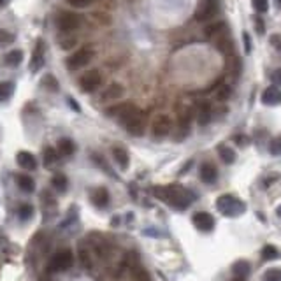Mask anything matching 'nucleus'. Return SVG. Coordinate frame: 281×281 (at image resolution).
<instances>
[{
	"label": "nucleus",
	"instance_id": "f257e3e1",
	"mask_svg": "<svg viewBox=\"0 0 281 281\" xmlns=\"http://www.w3.org/2000/svg\"><path fill=\"white\" fill-rule=\"evenodd\" d=\"M153 193H155L156 199L167 202L171 204L174 209L185 211L195 200V195H193L190 190L177 187V185H169V187H155L153 188Z\"/></svg>",
	"mask_w": 281,
	"mask_h": 281
},
{
	"label": "nucleus",
	"instance_id": "f03ea898",
	"mask_svg": "<svg viewBox=\"0 0 281 281\" xmlns=\"http://www.w3.org/2000/svg\"><path fill=\"white\" fill-rule=\"evenodd\" d=\"M216 208L218 211L223 214V216H239L246 211V204L237 197L230 195V193H225V195H220L216 199Z\"/></svg>",
	"mask_w": 281,
	"mask_h": 281
},
{
	"label": "nucleus",
	"instance_id": "7ed1b4c3",
	"mask_svg": "<svg viewBox=\"0 0 281 281\" xmlns=\"http://www.w3.org/2000/svg\"><path fill=\"white\" fill-rule=\"evenodd\" d=\"M92 58H93V48L83 46L67 58V67L70 70H79L85 67V65H88L90 62H92Z\"/></svg>",
	"mask_w": 281,
	"mask_h": 281
},
{
	"label": "nucleus",
	"instance_id": "20e7f679",
	"mask_svg": "<svg viewBox=\"0 0 281 281\" xmlns=\"http://www.w3.org/2000/svg\"><path fill=\"white\" fill-rule=\"evenodd\" d=\"M74 264V257H72V251L70 250H62L58 253H55L49 260V271L53 272H62V271H67L72 267Z\"/></svg>",
	"mask_w": 281,
	"mask_h": 281
},
{
	"label": "nucleus",
	"instance_id": "39448f33",
	"mask_svg": "<svg viewBox=\"0 0 281 281\" xmlns=\"http://www.w3.org/2000/svg\"><path fill=\"white\" fill-rule=\"evenodd\" d=\"M172 130V119L167 114H158L151 122V134L155 139H164L171 134Z\"/></svg>",
	"mask_w": 281,
	"mask_h": 281
},
{
	"label": "nucleus",
	"instance_id": "423d86ee",
	"mask_svg": "<svg viewBox=\"0 0 281 281\" xmlns=\"http://www.w3.org/2000/svg\"><path fill=\"white\" fill-rule=\"evenodd\" d=\"M218 12H220L218 0H204L199 6V9L195 11V19L197 22H208V19L216 18Z\"/></svg>",
	"mask_w": 281,
	"mask_h": 281
},
{
	"label": "nucleus",
	"instance_id": "0eeeda50",
	"mask_svg": "<svg viewBox=\"0 0 281 281\" xmlns=\"http://www.w3.org/2000/svg\"><path fill=\"white\" fill-rule=\"evenodd\" d=\"M137 113H139V107H135L134 104H130V102L114 106V107H111V109H109L111 116H114L119 123H123V125H125V123L129 122L132 116H135Z\"/></svg>",
	"mask_w": 281,
	"mask_h": 281
},
{
	"label": "nucleus",
	"instance_id": "6e6552de",
	"mask_svg": "<svg viewBox=\"0 0 281 281\" xmlns=\"http://www.w3.org/2000/svg\"><path fill=\"white\" fill-rule=\"evenodd\" d=\"M81 19L79 16L76 14V12H60L58 14V19H56V25H58V30L64 32V34H70L72 30H76L77 27H79Z\"/></svg>",
	"mask_w": 281,
	"mask_h": 281
},
{
	"label": "nucleus",
	"instance_id": "1a4fd4ad",
	"mask_svg": "<svg viewBox=\"0 0 281 281\" xmlns=\"http://www.w3.org/2000/svg\"><path fill=\"white\" fill-rule=\"evenodd\" d=\"M79 85H81V90L86 93H92L95 92L97 88H101L102 85V76L98 70H88L81 76L79 79Z\"/></svg>",
	"mask_w": 281,
	"mask_h": 281
},
{
	"label": "nucleus",
	"instance_id": "9d476101",
	"mask_svg": "<svg viewBox=\"0 0 281 281\" xmlns=\"http://www.w3.org/2000/svg\"><path fill=\"white\" fill-rule=\"evenodd\" d=\"M125 129L130 135H134V137H140V135L144 134V130H146V116H144L143 111L139 109V113L125 123Z\"/></svg>",
	"mask_w": 281,
	"mask_h": 281
},
{
	"label": "nucleus",
	"instance_id": "9b49d317",
	"mask_svg": "<svg viewBox=\"0 0 281 281\" xmlns=\"http://www.w3.org/2000/svg\"><path fill=\"white\" fill-rule=\"evenodd\" d=\"M213 43H214V46H216L218 51L223 53L225 56H230L234 53V41H232V37H230L229 30L220 34L216 39H213Z\"/></svg>",
	"mask_w": 281,
	"mask_h": 281
},
{
	"label": "nucleus",
	"instance_id": "f8f14e48",
	"mask_svg": "<svg viewBox=\"0 0 281 281\" xmlns=\"http://www.w3.org/2000/svg\"><path fill=\"white\" fill-rule=\"evenodd\" d=\"M192 220H193V225H195L200 232H209V230L214 229V218L211 216L209 213H206V211L195 213Z\"/></svg>",
	"mask_w": 281,
	"mask_h": 281
},
{
	"label": "nucleus",
	"instance_id": "ddd939ff",
	"mask_svg": "<svg viewBox=\"0 0 281 281\" xmlns=\"http://www.w3.org/2000/svg\"><path fill=\"white\" fill-rule=\"evenodd\" d=\"M44 51H46V46H44V41L39 39L35 44V49L34 53H32V60H30V70L32 72H35V70H39L43 67L44 64Z\"/></svg>",
	"mask_w": 281,
	"mask_h": 281
},
{
	"label": "nucleus",
	"instance_id": "4468645a",
	"mask_svg": "<svg viewBox=\"0 0 281 281\" xmlns=\"http://www.w3.org/2000/svg\"><path fill=\"white\" fill-rule=\"evenodd\" d=\"M262 104L279 106L281 104V90L278 86H267L262 92Z\"/></svg>",
	"mask_w": 281,
	"mask_h": 281
},
{
	"label": "nucleus",
	"instance_id": "2eb2a0df",
	"mask_svg": "<svg viewBox=\"0 0 281 281\" xmlns=\"http://www.w3.org/2000/svg\"><path fill=\"white\" fill-rule=\"evenodd\" d=\"M125 95V88L119 83H111L106 88V92L102 93V101H119Z\"/></svg>",
	"mask_w": 281,
	"mask_h": 281
},
{
	"label": "nucleus",
	"instance_id": "dca6fc26",
	"mask_svg": "<svg viewBox=\"0 0 281 281\" xmlns=\"http://www.w3.org/2000/svg\"><path fill=\"white\" fill-rule=\"evenodd\" d=\"M16 162H18L19 167L25 169V171H34V169L37 167L35 156L28 151H19L18 155H16Z\"/></svg>",
	"mask_w": 281,
	"mask_h": 281
},
{
	"label": "nucleus",
	"instance_id": "f3484780",
	"mask_svg": "<svg viewBox=\"0 0 281 281\" xmlns=\"http://www.w3.org/2000/svg\"><path fill=\"white\" fill-rule=\"evenodd\" d=\"M216 177H218V171L213 164L206 162V164L200 165V179L204 181V183L213 185L214 181H216Z\"/></svg>",
	"mask_w": 281,
	"mask_h": 281
},
{
	"label": "nucleus",
	"instance_id": "a211bd4d",
	"mask_svg": "<svg viewBox=\"0 0 281 281\" xmlns=\"http://www.w3.org/2000/svg\"><path fill=\"white\" fill-rule=\"evenodd\" d=\"M92 202L97 208H106L109 204V192L104 187H98L92 192Z\"/></svg>",
	"mask_w": 281,
	"mask_h": 281
},
{
	"label": "nucleus",
	"instance_id": "6ab92c4d",
	"mask_svg": "<svg viewBox=\"0 0 281 281\" xmlns=\"http://www.w3.org/2000/svg\"><path fill=\"white\" fill-rule=\"evenodd\" d=\"M113 156H114L116 164L123 169V171H127V169H129V165H130V155H129V151H127L125 148H119V146L113 148Z\"/></svg>",
	"mask_w": 281,
	"mask_h": 281
},
{
	"label": "nucleus",
	"instance_id": "aec40b11",
	"mask_svg": "<svg viewBox=\"0 0 281 281\" xmlns=\"http://www.w3.org/2000/svg\"><path fill=\"white\" fill-rule=\"evenodd\" d=\"M229 30V27H227L225 23L223 22H218V23H211V25H208V27L204 28V35L208 37V39H216L218 35L220 34H223V32H227Z\"/></svg>",
	"mask_w": 281,
	"mask_h": 281
},
{
	"label": "nucleus",
	"instance_id": "412c9836",
	"mask_svg": "<svg viewBox=\"0 0 281 281\" xmlns=\"http://www.w3.org/2000/svg\"><path fill=\"white\" fill-rule=\"evenodd\" d=\"M16 183H18V187L19 190H23L25 193H32L35 190V183H34V179H32L30 176H27V174H19V176H16Z\"/></svg>",
	"mask_w": 281,
	"mask_h": 281
},
{
	"label": "nucleus",
	"instance_id": "4be33fe9",
	"mask_svg": "<svg viewBox=\"0 0 281 281\" xmlns=\"http://www.w3.org/2000/svg\"><path fill=\"white\" fill-rule=\"evenodd\" d=\"M56 150H58L60 155L70 156L74 151H76V144H74L70 139H60V140H58V144H56Z\"/></svg>",
	"mask_w": 281,
	"mask_h": 281
},
{
	"label": "nucleus",
	"instance_id": "5701e85b",
	"mask_svg": "<svg viewBox=\"0 0 281 281\" xmlns=\"http://www.w3.org/2000/svg\"><path fill=\"white\" fill-rule=\"evenodd\" d=\"M4 60H6V64L9 65V67H18L23 60V53L19 51V49H12V51H9L4 56Z\"/></svg>",
	"mask_w": 281,
	"mask_h": 281
},
{
	"label": "nucleus",
	"instance_id": "b1692460",
	"mask_svg": "<svg viewBox=\"0 0 281 281\" xmlns=\"http://www.w3.org/2000/svg\"><path fill=\"white\" fill-rule=\"evenodd\" d=\"M218 155H220V158L223 160L225 164H234L235 162V153L232 148L229 146H218Z\"/></svg>",
	"mask_w": 281,
	"mask_h": 281
},
{
	"label": "nucleus",
	"instance_id": "393cba45",
	"mask_svg": "<svg viewBox=\"0 0 281 281\" xmlns=\"http://www.w3.org/2000/svg\"><path fill=\"white\" fill-rule=\"evenodd\" d=\"M51 185H53V188H55L56 192L64 193L69 187V181L64 174H55L53 176V179H51Z\"/></svg>",
	"mask_w": 281,
	"mask_h": 281
},
{
	"label": "nucleus",
	"instance_id": "a878e982",
	"mask_svg": "<svg viewBox=\"0 0 281 281\" xmlns=\"http://www.w3.org/2000/svg\"><path fill=\"white\" fill-rule=\"evenodd\" d=\"M43 158H44V165H46L48 169L53 167V165L56 164V160H58V151H56L55 148H46Z\"/></svg>",
	"mask_w": 281,
	"mask_h": 281
},
{
	"label": "nucleus",
	"instance_id": "bb28decb",
	"mask_svg": "<svg viewBox=\"0 0 281 281\" xmlns=\"http://www.w3.org/2000/svg\"><path fill=\"white\" fill-rule=\"evenodd\" d=\"M41 85H43V88L49 90V92H58V81H56V77L51 76V74H46V76L43 77V81H41Z\"/></svg>",
	"mask_w": 281,
	"mask_h": 281
},
{
	"label": "nucleus",
	"instance_id": "cd10ccee",
	"mask_svg": "<svg viewBox=\"0 0 281 281\" xmlns=\"http://www.w3.org/2000/svg\"><path fill=\"white\" fill-rule=\"evenodd\" d=\"M232 271L235 276H239V278H246L248 272H250V266H248L245 260H239V262H235L232 266Z\"/></svg>",
	"mask_w": 281,
	"mask_h": 281
},
{
	"label": "nucleus",
	"instance_id": "c85d7f7f",
	"mask_svg": "<svg viewBox=\"0 0 281 281\" xmlns=\"http://www.w3.org/2000/svg\"><path fill=\"white\" fill-rule=\"evenodd\" d=\"M12 92H14V85H12V83H9V81L0 83V102L7 101V98L12 95Z\"/></svg>",
	"mask_w": 281,
	"mask_h": 281
},
{
	"label": "nucleus",
	"instance_id": "c756f323",
	"mask_svg": "<svg viewBox=\"0 0 281 281\" xmlns=\"http://www.w3.org/2000/svg\"><path fill=\"white\" fill-rule=\"evenodd\" d=\"M197 119H199L200 125H206V123H209L211 119V107L208 104H202L199 113H197Z\"/></svg>",
	"mask_w": 281,
	"mask_h": 281
},
{
	"label": "nucleus",
	"instance_id": "7c9ffc66",
	"mask_svg": "<svg viewBox=\"0 0 281 281\" xmlns=\"http://www.w3.org/2000/svg\"><path fill=\"white\" fill-rule=\"evenodd\" d=\"M130 281H151V278L143 267H134V269H132V279Z\"/></svg>",
	"mask_w": 281,
	"mask_h": 281
},
{
	"label": "nucleus",
	"instance_id": "2f4dec72",
	"mask_svg": "<svg viewBox=\"0 0 281 281\" xmlns=\"http://www.w3.org/2000/svg\"><path fill=\"white\" fill-rule=\"evenodd\" d=\"M264 281H281V269H278V267L267 269L266 274H264Z\"/></svg>",
	"mask_w": 281,
	"mask_h": 281
},
{
	"label": "nucleus",
	"instance_id": "473e14b6",
	"mask_svg": "<svg viewBox=\"0 0 281 281\" xmlns=\"http://www.w3.org/2000/svg\"><path fill=\"white\" fill-rule=\"evenodd\" d=\"M18 214H19V218H23V220H28V218H32V214H34V208H32L30 204H22L19 206Z\"/></svg>",
	"mask_w": 281,
	"mask_h": 281
},
{
	"label": "nucleus",
	"instance_id": "72a5a7b5",
	"mask_svg": "<svg viewBox=\"0 0 281 281\" xmlns=\"http://www.w3.org/2000/svg\"><path fill=\"white\" fill-rule=\"evenodd\" d=\"M269 151L271 155H281V135L274 137L269 144Z\"/></svg>",
	"mask_w": 281,
	"mask_h": 281
},
{
	"label": "nucleus",
	"instance_id": "f704fd0d",
	"mask_svg": "<svg viewBox=\"0 0 281 281\" xmlns=\"http://www.w3.org/2000/svg\"><path fill=\"white\" fill-rule=\"evenodd\" d=\"M251 4L258 12H267L269 9V0H251Z\"/></svg>",
	"mask_w": 281,
	"mask_h": 281
},
{
	"label": "nucleus",
	"instance_id": "c9c22d12",
	"mask_svg": "<svg viewBox=\"0 0 281 281\" xmlns=\"http://www.w3.org/2000/svg\"><path fill=\"white\" fill-rule=\"evenodd\" d=\"M276 257H278V251H276L274 246H266L262 250V258L271 260V258H276Z\"/></svg>",
	"mask_w": 281,
	"mask_h": 281
},
{
	"label": "nucleus",
	"instance_id": "e433bc0d",
	"mask_svg": "<svg viewBox=\"0 0 281 281\" xmlns=\"http://www.w3.org/2000/svg\"><path fill=\"white\" fill-rule=\"evenodd\" d=\"M79 260H81V264H83V267H86V269H90V266H92V260H90V255H88V251L85 250V248H81L79 250Z\"/></svg>",
	"mask_w": 281,
	"mask_h": 281
},
{
	"label": "nucleus",
	"instance_id": "4c0bfd02",
	"mask_svg": "<svg viewBox=\"0 0 281 281\" xmlns=\"http://www.w3.org/2000/svg\"><path fill=\"white\" fill-rule=\"evenodd\" d=\"M12 41H14V35L7 30H0V44H9Z\"/></svg>",
	"mask_w": 281,
	"mask_h": 281
},
{
	"label": "nucleus",
	"instance_id": "58836bf2",
	"mask_svg": "<svg viewBox=\"0 0 281 281\" xmlns=\"http://www.w3.org/2000/svg\"><path fill=\"white\" fill-rule=\"evenodd\" d=\"M271 46L276 49V51H281V34L271 35Z\"/></svg>",
	"mask_w": 281,
	"mask_h": 281
},
{
	"label": "nucleus",
	"instance_id": "ea45409f",
	"mask_svg": "<svg viewBox=\"0 0 281 281\" xmlns=\"http://www.w3.org/2000/svg\"><path fill=\"white\" fill-rule=\"evenodd\" d=\"M67 4H70L72 7H88L92 0H67Z\"/></svg>",
	"mask_w": 281,
	"mask_h": 281
},
{
	"label": "nucleus",
	"instance_id": "a19ab883",
	"mask_svg": "<svg viewBox=\"0 0 281 281\" xmlns=\"http://www.w3.org/2000/svg\"><path fill=\"white\" fill-rule=\"evenodd\" d=\"M253 22H255V25H257V32L260 35L266 32V27H264V22H262V18L260 16H253Z\"/></svg>",
	"mask_w": 281,
	"mask_h": 281
},
{
	"label": "nucleus",
	"instance_id": "79ce46f5",
	"mask_svg": "<svg viewBox=\"0 0 281 281\" xmlns=\"http://www.w3.org/2000/svg\"><path fill=\"white\" fill-rule=\"evenodd\" d=\"M229 95H230L229 86H222L220 92H218V98H220V101H225V98H229Z\"/></svg>",
	"mask_w": 281,
	"mask_h": 281
},
{
	"label": "nucleus",
	"instance_id": "37998d69",
	"mask_svg": "<svg viewBox=\"0 0 281 281\" xmlns=\"http://www.w3.org/2000/svg\"><path fill=\"white\" fill-rule=\"evenodd\" d=\"M243 41H245V53L246 55H250L251 53V43H250V35H248L246 32L243 34Z\"/></svg>",
	"mask_w": 281,
	"mask_h": 281
},
{
	"label": "nucleus",
	"instance_id": "c03bdc74",
	"mask_svg": "<svg viewBox=\"0 0 281 281\" xmlns=\"http://www.w3.org/2000/svg\"><path fill=\"white\" fill-rule=\"evenodd\" d=\"M60 44H62V48H64V49H69V48H72L74 44H76V39H74V37H70V39L60 41Z\"/></svg>",
	"mask_w": 281,
	"mask_h": 281
},
{
	"label": "nucleus",
	"instance_id": "a18cd8bd",
	"mask_svg": "<svg viewBox=\"0 0 281 281\" xmlns=\"http://www.w3.org/2000/svg\"><path fill=\"white\" fill-rule=\"evenodd\" d=\"M271 77H272V81H274L276 85H281V69L274 70V72L271 74Z\"/></svg>",
	"mask_w": 281,
	"mask_h": 281
},
{
	"label": "nucleus",
	"instance_id": "49530a36",
	"mask_svg": "<svg viewBox=\"0 0 281 281\" xmlns=\"http://www.w3.org/2000/svg\"><path fill=\"white\" fill-rule=\"evenodd\" d=\"M276 214H278V216L281 218V206H279V208H278V209H276Z\"/></svg>",
	"mask_w": 281,
	"mask_h": 281
},
{
	"label": "nucleus",
	"instance_id": "de8ad7c7",
	"mask_svg": "<svg viewBox=\"0 0 281 281\" xmlns=\"http://www.w3.org/2000/svg\"><path fill=\"white\" fill-rule=\"evenodd\" d=\"M232 281H246L245 278H235V279H232Z\"/></svg>",
	"mask_w": 281,
	"mask_h": 281
},
{
	"label": "nucleus",
	"instance_id": "09e8293b",
	"mask_svg": "<svg viewBox=\"0 0 281 281\" xmlns=\"http://www.w3.org/2000/svg\"><path fill=\"white\" fill-rule=\"evenodd\" d=\"M4 2H7V0H0V6H2V4H4Z\"/></svg>",
	"mask_w": 281,
	"mask_h": 281
},
{
	"label": "nucleus",
	"instance_id": "8fccbe9b",
	"mask_svg": "<svg viewBox=\"0 0 281 281\" xmlns=\"http://www.w3.org/2000/svg\"><path fill=\"white\" fill-rule=\"evenodd\" d=\"M276 2H278V6L281 7V0H276Z\"/></svg>",
	"mask_w": 281,
	"mask_h": 281
},
{
	"label": "nucleus",
	"instance_id": "3c124183",
	"mask_svg": "<svg viewBox=\"0 0 281 281\" xmlns=\"http://www.w3.org/2000/svg\"><path fill=\"white\" fill-rule=\"evenodd\" d=\"M39 281H46V279H44V278H43V279H39Z\"/></svg>",
	"mask_w": 281,
	"mask_h": 281
}]
</instances>
